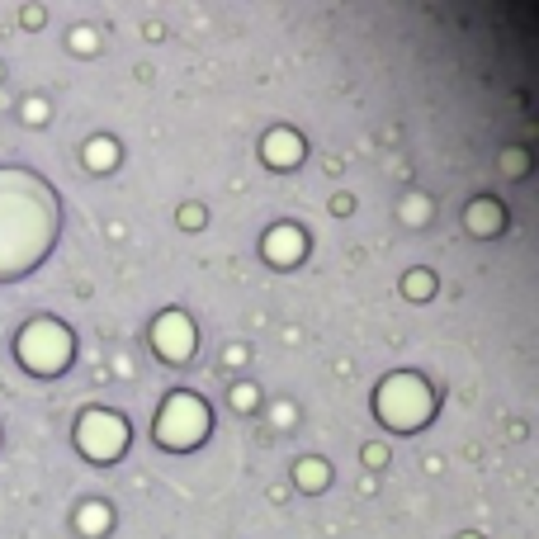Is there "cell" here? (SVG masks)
Segmentation results:
<instances>
[{"label": "cell", "mask_w": 539, "mask_h": 539, "mask_svg": "<svg viewBox=\"0 0 539 539\" xmlns=\"http://www.w3.org/2000/svg\"><path fill=\"white\" fill-rule=\"evenodd\" d=\"M204 426H209L204 407H199L190 393H175L171 407L157 416V441H166L171 449H184V445H194L199 435H204Z\"/></svg>", "instance_id": "6da1fadb"}, {"label": "cell", "mask_w": 539, "mask_h": 539, "mask_svg": "<svg viewBox=\"0 0 539 539\" xmlns=\"http://www.w3.org/2000/svg\"><path fill=\"white\" fill-rule=\"evenodd\" d=\"M379 412H383V421L416 426V421L431 412V393L421 389L416 379H393V383H383V389H379Z\"/></svg>", "instance_id": "7a4b0ae2"}, {"label": "cell", "mask_w": 539, "mask_h": 539, "mask_svg": "<svg viewBox=\"0 0 539 539\" xmlns=\"http://www.w3.org/2000/svg\"><path fill=\"white\" fill-rule=\"evenodd\" d=\"M20 355L29 360V369H62L66 360V331L57 322H33L20 341Z\"/></svg>", "instance_id": "3957f363"}, {"label": "cell", "mask_w": 539, "mask_h": 539, "mask_svg": "<svg viewBox=\"0 0 539 539\" xmlns=\"http://www.w3.org/2000/svg\"><path fill=\"white\" fill-rule=\"evenodd\" d=\"M76 435H81V449H86L90 459H114V454L124 449V441H128V426H124V421H114V416H105V412H90L76 426Z\"/></svg>", "instance_id": "277c9868"}, {"label": "cell", "mask_w": 539, "mask_h": 539, "mask_svg": "<svg viewBox=\"0 0 539 539\" xmlns=\"http://www.w3.org/2000/svg\"><path fill=\"white\" fill-rule=\"evenodd\" d=\"M151 341H157L161 355L184 360V355H190V346H194V331H190V322H184L180 312H166V317H157V331H151Z\"/></svg>", "instance_id": "5b68a950"}, {"label": "cell", "mask_w": 539, "mask_h": 539, "mask_svg": "<svg viewBox=\"0 0 539 539\" xmlns=\"http://www.w3.org/2000/svg\"><path fill=\"white\" fill-rule=\"evenodd\" d=\"M298 251H303V237L289 232V227H279V232H270V237H265V256L279 261V265H294Z\"/></svg>", "instance_id": "8992f818"}, {"label": "cell", "mask_w": 539, "mask_h": 539, "mask_svg": "<svg viewBox=\"0 0 539 539\" xmlns=\"http://www.w3.org/2000/svg\"><path fill=\"white\" fill-rule=\"evenodd\" d=\"M265 161H279V166L298 161V138L289 128H279V133H270V138H265Z\"/></svg>", "instance_id": "52a82bcc"}, {"label": "cell", "mask_w": 539, "mask_h": 539, "mask_svg": "<svg viewBox=\"0 0 539 539\" xmlns=\"http://www.w3.org/2000/svg\"><path fill=\"white\" fill-rule=\"evenodd\" d=\"M109 526V511L99 507V501H90V507H81V530H90V535H99Z\"/></svg>", "instance_id": "ba28073f"}, {"label": "cell", "mask_w": 539, "mask_h": 539, "mask_svg": "<svg viewBox=\"0 0 539 539\" xmlns=\"http://www.w3.org/2000/svg\"><path fill=\"white\" fill-rule=\"evenodd\" d=\"M298 483L303 487H327V464H298Z\"/></svg>", "instance_id": "9c48e42d"}, {"label": "cell", "mask_w": 539, "mask_h": 539, "mask_svg": "<svg viewBox=\"0 0 539 539\" xmlns=\"http://www.w3.org/2000/svg\"><path fill=\"white\" fill-rule=\"evenodd\" d=\"M86 161H95V166H109V161H114V142H95V147L86 151Z\"/></svg>", "instance_id": "30bf717a"}, {"label": "cell", "mask_w": 539, "mask_h": 539, "mask_svg": "<svg viewBox=\"0 0 539 539\" xmlns=\"http://www.w3.org/2000/svg\"><path fill=\"white\" fill-rule=\"evenodd\" d=\"M431 284H435L431 275H407V294H412V298H421V294H431Z\"/></svg>", "instance_id": "8fae6325"}, {"label": "cell", "mask_w": 539, "mask_h": 539, "mask_svg": "<svg viewBox=\"0 0 539 539\" xmlns=\"http://www.w3.org/2000/svg\"><path fill=\"white\" fill-rule=\"evenodd\" d=\"M251 398H256L251 389H237V393H232V402H237V407H251Z\"/></svg>", "instance_id": "7c38bea8"}]
</instances>
